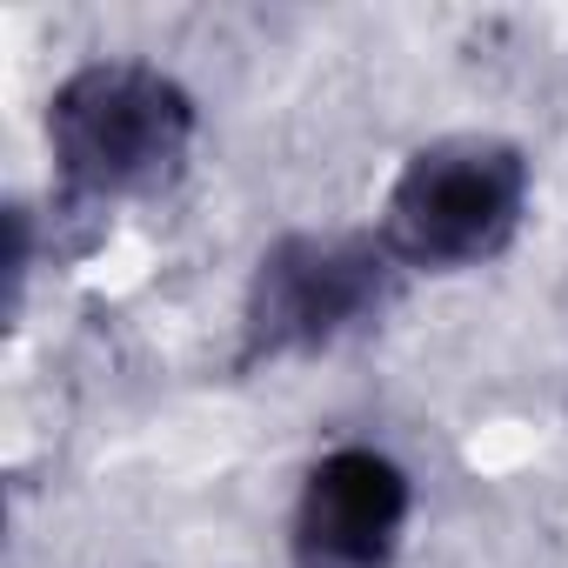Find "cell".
I'll use <instances>...</instances> for the list:
<instances>
[{
	"instance_id": "cell-1",
	"label": "cell",
	"mask_w": 568,
	"mask_h": 568,
	"mask_svg": "<svg viewBox=\"0 0 568 568\" xmlns=\"http://www.w3.org/2000/svg\"><path fill=\"white\" fill-rule=\"evenodd\" d=\"M48 261H81L114 207L128 201H161L181 187L194 141H201V108L194 94L134 54H101L61 74L48 94Z\"/></svg>"
},
{
	"instance_id": "cell-4",
	"label": "cell",
	"mask_w": 568,
	"mask_h": 568,
	"mask_svg": "<svg viewBox=\"0 0 568 568\" xmlns=\"http://www.w3.org/2000/svg\"><path fill=\"white\" fill-rule=\"evenodd\" d=\"M415 521V481L388 448L342 442L308 462L295 521H288V568H395Z\"/></svg>"
},
{
	"instance_id": "cell-3",
	"label": "cell",
	"mask_w": 568,
	"mask_h": 568,
	"mask_svg": "<svg viewBox=\"0 0 568 568\" xmlns=\"http://www.w3.org/2000/svg\"><path fill=\"white\" fill-rule=\"evenodd\" d=\"M535 168L501 134H442L422 141L382 201V241L408 274H468L515 247L528 221Z\"/></svg>"
},
{
	"instance_id": "cell-2",
	"label": "cell",
	"mask_w": 568,
	"mask_h": 568,
	"mask_svg": "<svg viewBox=\"0 0 568 568\" xmlns=\"http://www.w3.org/2000/svg\"><path fill=\"white\" fill-rule=\"evenodd\" d=\"M402 281L408 267L395 261L382 227H295L267 241L241 295L234 375L328 355L402 302Z\"/></svg>"
}]
</instances>
